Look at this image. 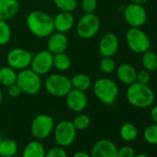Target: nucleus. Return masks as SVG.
<instances>
[{
  "label": "nucleus",
  "instance_id": "aec40b11",
  "mask_svg": "<svg viewBox=\"0 0 157 157\" xmlns=\"http://www.w3.org/2000/svg\"><path fill=\"white\" fill-rule=\"evenodd\" d=\"M45 152L46 151L43 143L38 140H34L26 144L21 157H45Z\"/></svg>",
  "mask_w": 157,
  "mask_h": 157
},
{
  "label": "nucleus",
  "instance_id": "c9c22d12",
  "mask_svg": "<svg viewBox=\"0 0 157 157\" xmlns=\"http://www.w3.org/2000/svg\"><path fill=\"white\" fill-rule=\"evenodd\" d=\"M21 94L22 91L17 83H14L8 87V94L11 98H18L19 96H21Z\"/></svg>",
  "mask_w": 157,
  "mask_h": 157
},
{
  "label": "nucleus",
  "instance_id": "cd10ccee",
  "mask_svg": "<svg viewBox=\"0 0 157 157\" xmlns=\"http://www.w3.org/2000/svg\"><path fill=\"white\" fill-rule=\"evenodd\" d=\"M11 28L6 21L0 20V45H6L11 39Z\"/></svg>",
  "mask_w": 157,
  "mask_h": 157
},
{
  "label": "nucleus",
  "instance_id": "a878e982",
  "mask_svg": "<svg viewBox=\"0 0 157 157\" xmlns=\"http://www.w3.org/2000/svg\"><path fill=\"white\" fill-rule=\"evenodd\" d=\"M141 64L144 69L153 72L157 70V55L151 51L148 50L141 54Z\"/></svg>",
  "mask_w": 157,
  "mask_h": 157
},
{
  "label": "nucleus",
  "instance_id": "5701e85b",
  "mask_svg": "<svg viewBox=\"0 0 157 157\" xmlns=\"http://www.w3.org/2000/svg\"><path fill=\"white\" fill-rule=\"evenodd\" d=\"M18 151V144L12 139H1L0 140V156L13 157Z\"/></svg>",
  "mask_w": 157,
  "mask_h": 157
},
{
  "label": "nucleus",
  "instance_id": "b1692460",
  "mask_svg": "<svg viewBox=\"0 0 157 157\" xmlns=\"http://www.w3.org/2000/svg\"><path fill=\"white\" fill-rule=\"evenodd\" d=\"M119 136L126 142H131L138 137V129L132 123H124L119 128Z\"/></svg>",
  "mask_w": 157,
  "mask_h": 157
},
{
  "label": "nucleus",
  "instance_id": "1a4fd4ad",
  "mask_svg": "<svg viewBox=\"0 0 157 157\" xmlns=\"http://www.w3.org/2000/svg\"><path fill=\"white\" fill-rule=\"evenodd\" d=\"M77 131L72 121L62 120L58 122L55 125L53 131L56 144L63 148L70 146L76 139Z\"/></svg>",
  "mask_w": 157,
  "mask_h": 157
},
{
  "label": "nucleus",
  "instance_id": "473e14b6",
  "mask_svg": "<svg viewBox=\"0 0 157 157\" xmlns=\"http://www.w3.org/2000/svg\"><path fill=\"white\" fill-rule=\"evenodd\" d=\"M45 157H67V153L63 147L57 145L46 151Z\"/></svg>",
  "mask_w": 157,
  "mask_h": 157
},
{
  "label": "nucleus",
  "instance_id": "2eb2a0df",
  "mask_svg": "<svg viewBox=\"0 0 157 157\" xmlns=\"http://www.w3.org/2000/svg\"><path fill=\"white\" fill-rule=\"evenodd\" d=\"M119 40L113 33H105L99 42V52L103 56L113 57L118 51Z\"/></svg>",
  "mask_w": 157,
  "mask_h": 157
},
{
  "label": "nucleus",
  "instance_id": "4468645a",
  "mask_svg": "<svg viewBox=\"0 0 157 157\" xmlns=\"http://www.w3.org/2000/svg\"><path fill=\"white\" fill-rule=\"evenodd\" d=\"M117 150L112 140L102 139L94 144L90 154L92 157H117Z\"/></svg>",
  "mask_w": 157,
  "mask_h": 157
},
{
  "label": "nucleus",
  "instance_id": "0eeeda50",
  "mask_svg": "<svg viewBox=\"0 0 157 157\" xmlns=\"http://www.w3.org/2000/svg\"><path fill=\"white\" fill-rule=\"evenodd\" d=\"M100 27V20L94 13H84L77 22L76 32L80 38L89 40L97 34Z\"/></svg>",
  "mask_w": 157,
  "mask_h": 157
},
{
  "label": "nucleus",
  "instance_id": "a211bd4d",
  "mask_svg": "<svg viewBox=\"0 0 157 157\" xmlns=\"http://www.w3.org/2000/svg\"><path fill=\"white\" fill-rule=\"evenodd\" d=\"M137 72L138 71L136 70L134 66L128 63H123L116 68V73L118 81L128 86L136 82Z\"/></svg>",
  "mask_w": 157,
  "mask_h": 157
},
{
  "label": "nucleus",
  "instance_id": "c756f323",
  "mask_svg": "<svg viewBox=\"0 0 157 157\" xmlns=\"http://www.w3.org/2000/svg\"><path fill=\"white\" fill-rule=\"evenodd\" d=\"M55 6L60 11L73 12L78 6V0H53Z\"/></svg>",
  "mask_w": 157,
  "mask_h": 157
},
{
  "label": "nucleus",
  "instance_id": "4be33fe9",
  "mask_svg": "<svg viewBox=\"0 0 157 157\" xmlns=\"http://www.w3.org/2000/svg\"><path fill=\"white\" fill-rule=\"evenodd\" d=\"M18 73L14 68L10 66H4L0 67V84L9 87L17 82Z\"/></svg>",
  "mask_w": 157,
  "mask_h": 157
},
{
  "label": "nucleus",
  "instance_id": "393cba45",
  "mask_svg": "<svg viewBox=\"0 0 157 157\" xmlns=\"http://www.w3.org/2000/svg\"><path fill=\"white\" fill-rule=\"evenodd\" d=\"M71 67V59L70 57L64 52L54 55L53 60V67L60 72L67 71Z\"/></svg>",
  "mask_w": 157,
  "mask_h": 157
},
{
  "label": "nucleus",
  "instance_id": "f03ea898",
  "mask_svg": "<svg viewBox=\"0 0 157 157\" xmlns=\"http://www.w3.org/2000/svg\"><path fill=\"white\" fill-rule=\"evenodd\" d=\"M126 98L130 105L139 109L151 107L155 100L154 92L149 85L137 82L128 85L126 91Z\"/></svg>",
  "mask_w": 157,
  "mask_h": 157
},
{
  "label": "nucleus",
  "instance_id": "f3484780",
  "mask_svg": "<svg viewBox=\"0 0 157 157\" xmlns=\"http://www.w3.org/2000/svg\"><path fill=\"white\" fill-rule=\"evenodd\" d=\"M53 21L55 32L62 33H67L75 25V19L72 12L60 11L53 18Z\"/></svg>",
  "mask_w": 157,
  "mask_h": 157
},
{
  "label": "nucleus",
  "instance_id": "39448f33",
  "mask_svg": "<svg viewBox=\"0 0 157 157\" xmlns=\"http://www.w3.org/2000/svg\"><path fill=\"white\" fill-rule=\"evenodd\" d=\"M46 92L54 97H65L72 89L70 78L62 74H51L44 81Z\"/></svg>",
  "mask_w": 157,
  "mask_h": 157
},
{
  "label": "nucleus",
  "instance_id": "6e6552de",
  "mask_svg": "<svg viewBox=\"0 0 157 157\" xmlns=\"http://www.w3.org/2000/svg\"><path fill=\"white\" fill-rule=\"evenodd\" d=\"M54 118L46 114L36 116L31 123V133L35 140H43L47 139L54 131Z\"/></svg>",
  "mask_w": 157,
  "mask_h": 157
},
{
  "label": "nucleus",
  "instance_id": "ea45409f",
  "mask_svg": "<svg viewBox=\"0 0 157 157\" xmlns=\"http://www.w3.org/2000/svg\"><path fill=\"white\" fill-rule=\"evenodd\" d=\"M2 102H3V93H2L1 89H0V105H1Z\"/></svg>",
  "mask_w": 157,
  "mask_h": 157
},
{
  "label": "nucleus",
  "instance_id": "6ab92c4d",
  "mask_svg": "<svg viewBox=\"0 0 157 157\" xmlns=\"http://www.w3.org/2000/svg\"><path fill=\"white\" fill-rule=\"evenodd\" d=\"M20 10L18 0H0V20L8 21L14 18Z\"/></svg>",
  "mask_w": 157,
  "mask_h": 157
},
{
  "label": "nucleus",
  "instance_id": "9b49d317",
  "mask_svg": "<svg viewBox=\"0 0 157 157\" xmlns=\"http://www.w3.org/2000/svg\"><path fill=\"white\" fill-rule=\"evenodd\" d=\"M33 55L24 48H13L7 55L8 66L15 70H22L30 67Z\"/></svg>",
  "mask_w": 157,
  "mask_h": 157
},
{
  "label": "nucleus",
  "instance_id": "e433bc0d",
  "mask_svg": "<svg viewBox=\"0 0 157 157\" xmlns=\"http://www.w3.org/2000/svg\"><path fill=\"white\" fill-rule=\"evenodd\" d=\"M150 116H151V120L155 124H157V105L152 106V108L151 109V112H150Z\"/></svg>",
  "mask_w": 157,
  "mask_h": 157
},
{
  "label": "nucleus",
  "instance_id": "72a5a7b5",
  "mask_svg": "<svg viewBox=\"0 0 157 157\" xmlns=\"http://www.w3.org/2000/svg\"><path fill=\"white\" fill-rule=\"evenodd\" d=\"M151 80V72L146 70V69H141L139 72H137V77H136V82L141 84L149 85L150 82Z\"/></svg>",
  "mask_w": 157,
  "mask_h": 157
},
{
  "label": "nucleus",
  "instance_id": "2f4dec72",
  "mask_svg": "<svg viewBox=\"0 0 157 157\" xmlns=\"http://www.w3.org/2000/svg\"><path fill=\"white\" fill-rule=\"evenodd\" d=\"M82 10L84 13H94L98 7L97 0H82Z\"/></svg>",
  "mask_w": 157,
  "mask_h": 157
},
{
  "label": "nucleus",
  "instance_id": "423d86ee",
  "mask_svg": "<svg viewBox=\"0 0 157 157\" xmlns=\"http://www.w3.org/2000/svg\"><path fill=\"white\" fill-rule=\"evenodd\" d=\"M126 43L129 50L135 54H143L150 50L151 40L140 28L130 27L125 35Z\"/></svg>",
  "mask_w": 157,
  "mask_h": 157
},
{
  "label": "nucleus",
  "instance_id": "f257e3e1",
  "mask_svg": "<svg viewBox=\"0 0 157 157\" xmlns=\"http://www.w3.org/2000/svg\"><path fill=\"white\" fill-rule=\"evenodd\" d=\"M30 33L38 38H46L55 32L53 17L42 10H33L26 18Z\"/></svg>",
  "mask_w": 157,
  "mask_h": 157
},
{
  "label": "nucleus",
  "instance_id": "f704fd0d",
  "mask_svg": "<svg viewBox=\"0 0 157 157\" xmlns=\"http://www.w3.org/2000/svg\"><path fill=\"white\" fill-rule=\"evenodd\" d=\"M135 155V150L128 145L122 146L117 150V157H134Z\"/></svg>",
  "mask_w": 157,
  "mask_h": 157
},
{
  "label": "nucleus",
  "instance_id": "f8f14e48",
  "mask_svg": "<svg viewBox=\"0 0 157 157\" xmlns=\"http://www.w3.org/2000/svg\"><path fill=\"white\" fill-rule=\"evenodd\" d=\"M54 55L47 49L41 50L33 56L30 68H32L38 75H45L53 68Z\"/></svg>",
  "mask_w": 157,
  "mask_h": 157
},
{
  "label": "nucleus",
  "instance_id": "58836bf2",
  "mask_svg": "<svg viewBox=\"0 0 157 157\" xmlns=\"http://www.w3.org/2000/svg\"><path fill=\"white\" fill-rule=\"evenodd\" d=\"M130 3H133V4H138V5H144L147 3L148 0H129Z\"/></svg>",
  "mask_w": 157,
  "mask_h": 157
},
{
  "label": "nucleus",
  "instance_id": "20e7f679",
  "mask_svg": "<svg viewBox=\"0 0 157 157\" xmlns=\"http://www.w3.org/2000/svg\"><path fill=\"white\" fill-rule=\"evenodd\" d=\"M16 83L20 86L23 94L29 95L37 94L43 86L41 76L30 67L20 70L17 76Z\"/></svg>",
  "mask_w": 157,
  "mask_h": 157
},
{
  "label": "nucleus",
  "instance_id": "a19ab883",
  "mask_svg": "<svg viewBox=\"0 0 157 157\" xmlns=\"http://www.w3.org/2000/svg\"><path fill=\"white\" fill-rule=\"evenodd\" d=\"M134 157H148L146 154H143V153H139V154H136Z\"/></svg>",
  "mask_w": 157,
  "mask_h": 157
},
{
  "label": "nucleus",
  "instance_id": "dca6fc26",
  "mask_svg": "<svg viewBox=\"0 0 157 157\" xmlns=\"http://www.w3.org/2000/svg\"><path fill=\"white\" fill-rule=\"evenodd\" d=\"M68 47V39L66 33L54 32L48 36L47 40V50L53 55L64 53Z\"/></svg>",
  "mask_w": 157,
  "mask_h": 157
},
{
  "label": "nucleus",
  "instance_id": "412c9836",
  "mask_svg": "<svg viewBox=\"0 0 157 157\" xmlns=\"http://www.w3.org/2000/svg\"><path fill=\"white\" fill-rule=\"evenodd\" d=\"M70 82H71V86L73 89L80 90L82 92L88 91L93 85L92 78L86 73H77V74H75L70 78Z\"/></svg>",
  "mask_w": 157,
  "mask_h": 157
},
{
  "label": "nucleus",
  "instance_id": "bb28decb",
  "mask_svg": "<svg viewBox=\"0 0 157 157\" xmlns=\"http://www.w3.org/2000/svg\"><path fill=\"white\" fill-rule=\"evenodd\" d=\"M144 140L151 145H157V124L153 123L145 128L143 131Z\"/></svg>",
  "mask_w": 157,
  "mask_h": 157
},
{
  "label": "nucleus",
  "instance_id": "c85d7f7f",
  "mask_svg": "<svg viewBox=\"0 0 157 157\" xmlns=\"http://www.w3.org/2000/svg\"><path fill=\"white\" fill-rule=\"evenodd\" d=\"M72 123L77 130H84L90 126L91 119L88 115L81 112L74 117V119L72 120Z\"/></svg>",
  "mask_w": 157,
  "mask_h": 157
},
{
  "label": "nucleus",
  "instance_id": "9d476101",
  "mask_svg": "<svg viewBox=\"0 0 157 157\" xmlns=\"http://www.w3.org/2000/svg\"><path fill=\"white\" fill-rule=\"evenodd\" d=\"M124 20L129 27L141 28L147 21V11L143 5L130 3L123 10Z\"/></svg>",
  "mask_w": 157,
  "mask_h": 157
},
{
  "label": "nucleus",
  "instance_id": "ddd939ff",
  "mask_svg": "<svg viewBox=\"0 0 157 157\" xmlns=\"http://www.w3.org/2000/svg\"><path fill=\"white\" fill-rule=\"evenodd\" d=\"M65 98L67 108L75 113L82 112L88 105V99L85 92L80 90L72 88L65 96Z\"/></svg>",
  "mask_w": 157,
  "mask_h": 157
},
{
  "label": "nucleus",
  "instance_id": "4c0bfd02",
  "mask_svg": "<svg viewBox=\"0 0 157 157\" xmlns=\"http://www.w3.org/2000/svg\"><path fill=\"white\" fill-rule=\"evenodd\" d=\"M72 157H92L90 153L86 152V151H76Z\"/></svg>",
  "mask_w": 157,
  "mask_h": 157
},
{
  "label": "nucleus",
  "instance_id": "7c9ffc66",
  "mask_svg": "<svg viewBox=\"0 0 157 157\" xmlns=\"http://www.w3.org/2000/svg\"><path fill=\"white\" fill-rule=\"evenodd\" d=\"M117 64L111 56H103L100 61V69L105 74H111L116 71Z\"/></svg>",
  "mask_w": 157,
  "mask_h": 157
},
{
  "label": "nucleus",
  "instance_id": "7ed1b4c3",
  "mask_svg": "<svg viewBox=\"0 0 157 157\" xmlns=\"http://www.w3.org/2000/svg\"><path fill=\"white\" fill-rule=\"evenodd\" d=\"M92 87L95 97L105 105L114 104L119 94L117 82L109 78H97Z\"/></svg>",
  "mask_w": 157,
  "mask_h": 157
}]
</instances>
